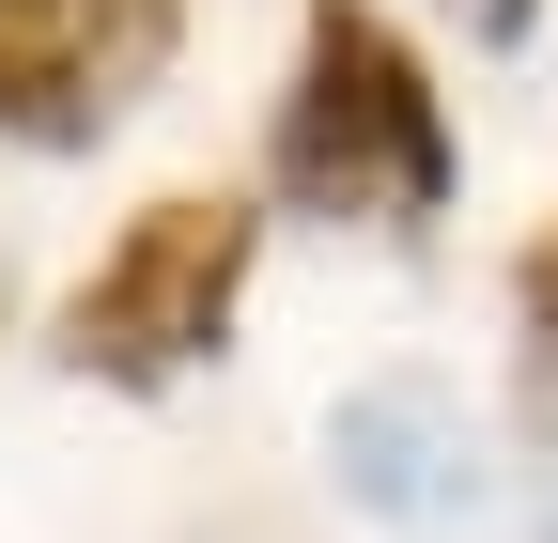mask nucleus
<instances>
[{"instance_id":"f257e3e1","label":"nucleus","mask_w":558,"mask_h":543,"mask_svg":"<svg viewBox=\"0 0 558 543\" xmlns=\"http://www.w3.org/2000/svg\"><path fill=\"white\" fill-rule=\"evenodd\" d=\"M279 186L311 202V218H435L450 202V109L435 79L403 62L388 16H357V0H326L311 47H295V94H279Z\"/></svg>"},{"instance_id":"20e7f679","label":"nucleus","mask_w":558,"mask_h":543,"mask_svg":"<svg viewBox=\"0 0 558 543\" xmlns=\"http://www.w3.org/2000/svg\"><path fill=\"white\" fill-rule=\"evenodd\" d=\"M326 466H341V497L388 512V528H450V512L481 497V435H465V403H450V388H418V373L341 388Z\"/></svg>"},{"instance_id":"423d86ee","label":"nucleus","mask_w":558,"mask_h":543,"mask_svg":"<svg viewBox=\"0 0 558 543\" xmlns=\"http://www.w3.org/2000/svg\"><path fill=\"white\" fill-rule=\"evenodd\" d=\"M450 16H465V32H481V47H512V32H527V16H543V0H450Z\"/></svg>"},{"instance_id":"39448f33","label":"nucleus","mask_w":558,"mask_h":543,"mask_svg":"<svg viewBox=\"0 0 558 543\" xmlns=\"http://www.w3.org/2000/svg\"><path fill=\"white\" fill-rule=\"evenodd\" d=\"M527 388L558 403V233L527 249Z\"/></svg>"},{"instance_id":"7ed1b4c3","label":"nucleus","mask_w":558,"mask_h":543,"mask_svg":"<svg viewBox=\"0 0 558 543\" xmlns=\"http://www.w3.org/2000/svg\"><path fill=\"white\" fill-rule=\"evenodd\" d=\"M171 0H0V141L78 156L156 94Z\"/></svg>"},{"instance_id":"f03ea898","label":"nucleus","mask_w":558,"mask_h":543,"mask_svg":"<svg viewBox=\"0 0 558 543\" xmlns=\"http://www.w3.org/2000/svg\"><path fill=\"white\" fill-rule=\"evenodd\" d=\"M233 295H248V202H140V233L78 280L62 311V358L109 373V388H171L233 342Z\"/></svg>"}]
</instances>
